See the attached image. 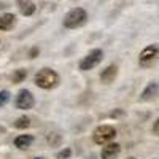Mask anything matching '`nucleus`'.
<instances>
[{
	"label": "nucleus",
	"mask_w": 159,
	"mask_h": 159,
	"mask_svg": "<svg viewBox=\"0 0 159 159\" xmlns=\"http://www.w3.org/2000/svg\"><path fill=\"white\" fill-rule=\"evenodd\" d=\"M151 132L156 135V137H159V118L154 121V124H153V129H151Z\"/></svg>",
	"instance_id": "obj_18"
},
{
	"label": "nucleus",
	"mask_w": 159,
	"mask_h": 159,
	"mask_svg": "<svg viewBox=\"0 0 159 159\" xmlns=\"http://www.w3.org/2000/svg\"><path fill=\"white\" fill-rule=\"evenodd\" d=\"M116 135H118L116 129L113 126L102 124V126H99L94 132H92V140H94V143H97V145H107V143L113 142Z\"/></svg>",
	"instance_id": "obj_4"
},
{
	"label": "nucleus",
	"mask_w": 159,
	"mask_h": 159,
	"mask_svg": "<svg viewBox=\"0 0 159 159\" xmlns=\"http://www.w3.org/2000/svg\"><path fill=\"white\" fill-rule=\"evenodd\" d=\"M25 76H27V70H25V69L15 70V73L11 75V83H15V84H18V83H22L24 80H25Z\"/></svg>",
	"instance_id": "obj_13"
},
{
	"label": "nucleus",
	"mask_w": 159,
	"mask_h": 159,
	"mask_svg": "<svg viewBox=\"0 0 159 159\" xmlns=\"http://www.w3.org/2000/svg\"><path fill=\"white\" fill-rule=\"evenodd\" d=\"M18 7H19L21 15H24V16H32L37 10L32 0H18Z\"/></svg>",
	"instance_id": "obj_11"
},
{
	"label": "nucleus",
	"mask_w": 159,
	"mask_h": 159,
	"mask_svg": "<svg viewBox=\"0 0 159 159\" xmlns=\"http://www.w3.org/2000/svg\"><path fill=\"white\" fill-rule=\"evenodd\" d=\"M10 100V92L8 91H0V107H5Z\"/></svg>",
	"instance_id": "obj_16"
},
{
	"label": "nucleus",
	"mask_w": 159,
	"mask_h": 159,
	"mask_svg": "<svg viewBox=\"0 0 159 159\" xmlns=\"http://www.w3.org/2000/svg\"><path fill=\"white\" fill-rule=\"evenodd\" d=\"M159 62V45L153 43L143 48V51L139 56V64L142 69H151Z\"/></svg>",
	"instance_id": "obj_2"
},
{
	"label": "nucleus",
	"mask_w": 159,
	"mask_h": 159,
	"mask_svg": "<svg viewBox=\"0 0 159 159\" xmlns=\"http://www.w3.org/2000/svg\"><path fill=\"white\" fill-rule=\"evenodd\" d=\"M16 24V16L13 13H5V15H0V30H11Z\"/></svg>",
	"instance_id": "obj_10"
},
{
	"label": "nucleus",
	"mask_w": 159,
	"mask_h": 159,
	"mask_svg": "<svg viewBox=\"0 0 159 159\" xmlns=\"http://www.w3.org/2000/svg\"><path fill=\"white\" fill-rule=\"evenodd\" d=\"M38 54H40V49H38L37 46H34V48L30 49V52H29V57H30V59H35Z\"/></svg>",
	"instance_id": "obj_19"
},
{
	"label": "nucleus",
	"mask_w": 159,
	"mask_h": 159,
	"mask_svg": "<svg viewBox=\"0 0 159 159\" xmlns=\"http://www.w3.org/2000/svg\"><path fill=\"white\" fill-rule=\"evenodd\" d=\"M32 143H34V137L29 135V134L19 135V137H16V140H15V145H16L19 150H27V148H30Z\"/></svg>",
	"instance_id": "obj_12"
},
{
	"label": "nucleus",
	"mask_w": 159,
	"mask_h": 159,
	"mask_svg": "<svg viewBox=\"0 0 159 159\" xmlns=\"http://www.w3.org/2000/svg\"><path fill=\"white\" fill-rule=\"evenodd\" d=\"M70 154H72L70 148H65V150L57 153V159H67V157H70Z\"/></svg>",
	"instance_id": "obj_17"
},
{
	"label": "nucleus",
	"mask_w": 159,
	"mask_h": 159,
	"mask_svg": "<svg viewBox=\"0 0 159 159\" xmlns=\"http://www.w3.org/2000/svg\"><path fill=\"white\" fill-rule=\"evenodd\" d=\"M35 105V99L32 96V92L27 89H22L18 92V97H16V107L19 110H30L34 108Z\"/></svg>",
	"instance_id": "obj_6"
},
{
	"label": "nucleus",
	"mask_w": 159,
	"mask_h": 159,
	"mask_svg": "<svg viewBox=\"0 0 159 159\" xmlns=\"http://www.w3.org/2000/svg\"><path fill=\"white\" fill-rule=\"evenodd\" d=\"M119 153H121V145L110 142V143H107V145L102 148L100 157H102V159H116V157L119 156Z\"/></svg>",
	"instance_id": "obj_8"
},
{
	"label": "nucleus",
	"mask_w": 159,
	"mask_h": 159,
	"mask_svg": "<svg viewBox=\"0 0 159 159\" xmlns=\"http://www.w3.org/2000/svg\"><path fill=\"white\" fill-rule=\"evenodd\" d=\"M35 84L42 89H52L59 84V75L51 69H42L35 75Z\"/></svg>",
	"instance_id": "obj_1"
},
{
	"label": "nucleus",
	"mask_w": 159,
	"mask_h": 159,
	"mask_svg": "<svg viewBox=\"0 0 159 159\" xmlns=\"http://www.w3.org/2000/svg\"><path fill=\"white\" fill-rule=\"evenodd\" d=\"M119 115H123V111H113V113H111L113 118H116V116H119Z\"/></svg>",
	"instance_id": "obj_20"
},
{
	"label": "nucleus",
	"mask_w": 159,
	"mask_h": 159,
	"mask_svg": "<svg viewBox=\"0 0 159 159\" xmlns=\"http://www.w3.org/2000/svg\"><path fill=\"white\" fill-rule=\"evenodd\" d=\"M48 143L51 145V147H57V145L61 143V135L59 134H51L48 137Z\"/></svg>",
	"instance_id": "obj_15"
},
{
	"label": "nucleus",
	"mask_w": 159,
	"mask_h": 159,
	"mask_svg": "<svg viewBox=\"0 0 159 159\" xmlns=\"http://www.w3.org/2000/svg\"><path fill=\"white\" fill-rule=\"evenodd\" d=\"M116 76H118V67L115 64H111V65H108V67H105L103 70H102V73H100V81L103 83V84H111L115 80H116Z\"/></svg>",
	"instance_id": "obj_9"
},
{
	"label": "nucleus",
	"mask_w": 159,
	"mask_h": 159,
	"mask_svg": "<svg viewBox=\"0 0 159 159\" xmlns=\"http://www.w3.org/2000/svg\"><path fill=\"white\" fill-rule=\"evenodd\" d=\"M35 159H40V157H35Z\"/></svg>",
	"instance_id": "obj_22"
},
{
	"label": "nucleus",
	"mask_w": 159,
	"mask_h": 159,
	"mask_svg": "<svg viewBox=\"0 0 159 159\" xmlns=\"http://www.w3.org/2000/svg\"><path fill=\"white\" fill-rule=\"evenodd\" d=\"M29 126H30V119L27 116H21V118H18L15 121V127L16 129H27Z\"/></svg>",
	"instance_id": "obj_14"
},
{
	"label": "nucleus",
	"mask_w": 159,
	"mask_h": 159,
	"mask_svg": "<svg viewBox=\"0 0 159 159\" xmlns=\"http://www.w3.org/2000/svg\"><path fill=\"white\" fill-rule=\"evenodd\" d=\"M102 59H103V51L102 49H91L88 54L80 61V70H83V72L92 70L102 62Z\"/></svg>",
	"instance_id": "obj_5"
},
{
	"label": "nucleus",
	"mask_w": 159,
	"mask_h": 159,
	"mask_svg": "<svg viewBox=\"0 0 159 159\" xmlns=\"http://www.w3.org/2000/svg\"><path fill=\"white\" fill-rule=\"evenodd\" d=\"M157 97H159V83H157V81L148 83L147 88L142 91V96H140V99H142L143 102H153V100H156Z\"/></svg>",
	"instance_id": "obj_7"
},
{
	"label": "nucleus",
	"mask_w": 159,
	"mask_h": 159,
	"mask_svg": "<svg viewBox=\"0 0 159 159\" xmlns=\"http://www.w3.org/2000/svg\"><path fill=\"white\" fill-rule=\"evenodd\" d=\"M86 19H88V13L84 8H73L64 16V27H67V29L81 27L86 22Z\"/></svg>",
	"instance_id": "obj_3"
},
{
	"label": "nucleus",
	"mask_w": 159,
	"mask_h": 159,
	"mask_svg": "<svg viewBox=\"0 0 159 159\" xmlns=\"http://www.w3.org/2000/svg\"><path fill=\"white\" fill-rule=\"evenodd\" d=\"M127 159H135V157H127Z\"/></svg>",
	"instance_id": "obj_21"
}]
</instances>
